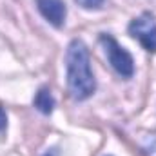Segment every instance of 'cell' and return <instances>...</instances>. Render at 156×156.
Listing matches in <instances>:
<instances>
[{"label": "cell", "mask_w": 156, "mask_h": 156, "mask_svg": "<svg viewBox=\"0 0 156 156\" xmlns=\"http://www.w3.org/2000/svg\"><path fill=\"white\" fill-rule=\"evenodd\" d=\"M33 104L42 115H51L53 109H55V98H53V94H51V91L47 87H40L37 91Z\"/></svg>", "instance_id": "5b68a950"}, {"label": "cell", "mask_w": 156, "mask_h": 156, "mask_svg": "<svg viewBox=\"0 0 156 156\" xmlns=\"http://www.w3.org/2000/svg\"><path fill=\"white\" fill-rule=\"evenodd\" d=\"M129 35L138 40L145 51H156V22L149 13L140 15L129 24Z\"/></svg>", "instance_id": "3957f363"}, {"label": "cell", "mask_w": 156, "mask_h": 156, "mask_svg": "<svg viewBox=\"0 0 156 156\" xmlns=\"http://www.w3.org/2000/svg\"><path fill=\"white\" fill-rule=\"evenodd\" d=\"M44 156H56V153H55V151H49V153H45Z\"/></svg>", "instance_id": "ba28073f"}, {"label": "cell", "mask_w": 156, "mask_h": 156, "mask_svg": "<svg viewBox=\"0 0 156 156\" xmlns=\"http://www.w3.org/2000/svg\"><path fill=\"white\" fill-rule=\"evenodd\" d=\"M78 5H82L83 9H98L102 4H104V0H75Z\"/></svg>", "instance_id": "8992f818"}, {"label": "cell", "mask_w": 156, "mask_h": 156, "mask_svg": "<svg viewBox=\"0 0 156 156\" xmlns=\"http://www.w3.org/2000/svg\"><path fill=\"white\" fill-rule=\"evenodd\" d=\"M38 11L42 16L53 24L55 27H62L66 22V15H67V7L64 4V0H37Z\"/></svg>", "instance_id": "277c9868"}, {"label": "cell", "mask_w": 156, "mask_h": 156, "mask_svg": "<svg viewBox=\"0 0 156 156\" xmlns=\"http://www.w3.org/2000/svg\"><path fill=\"white\" fill-rule=\"evenodd\" d=\"M66 69H67V89L73 100H87L96 89V80L91 69V58L87 45L82 40H73L67 45L66 53Z\"/></svg>", "instance_id": "6da1fadb"}, {"label": "cell", "mask_w": 156, "mask_h": 156, "mask_svg": "<svg viewBox=\"0 0 156 156\" xmlns=\"http://www.w3.org/2000/svg\"><path fill=\"white\" fill-rule=\"evenodd\" d=\"M5 129H7V115H5L4 107H0V134L5 133Z\"/></svg>", "instance_id": "52a82bcc"}, {"label": "cell", "mask_w": 156, "mask_h": 156, "mask_svg": "<svg viewBox=\"0 0 156 156\" xmlns=\"http://www.w3.org/2000/svg\"><path fill=\"white\" fill-rule=\"evenodd\" d=\"M100 42L104 45L105 56H107L109 64L113 66V69L123 78L133 76V73H134V60H133L131 53L127 49H123L111 35H102Z\"/></svg>", "instance_id": "7a4b0ae2"}]
</instances>
